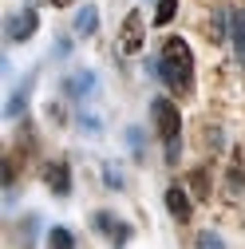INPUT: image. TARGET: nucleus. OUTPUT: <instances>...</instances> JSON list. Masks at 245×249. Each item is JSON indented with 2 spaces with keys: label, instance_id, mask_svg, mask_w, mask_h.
<instances>
[{
  "label": "nucleus",
  "instance_id": "a211bd4d",
  "mask_svg": "<svg viewBox=\"0 0 245 249\" xmlns=\"http://www.w3.org/2000/svg\"><path fill=\"white\" fill-rule=\"evenodd\" d=\"M127 142H131L135 150H142V131H127Z\"/></svg>",
  "mask_w": 245,
  "mask_h": 249
},
{
  "label": "nucleus",
  "instance_id": "4468645a",
  "mask_svg": "<svg viewBox=\"0 0 245 249\" xmlns=\"http://www.w3.org/2000/svg\"><path fill=\"white\" fill-rule=\"evenodd\" d=\"M233 40H237V55L245 59V20H241V16L233 20Z\"/></svg>",
  "mask_w": 245,
  "mask_h": 249
},
{
  "label": "nucleus",
  "instance_id": "0eeeda50",
  "mask_svg": "<svg viewBox=\"0 0 245 249\" xmlns=\"http://www.w3.org/2000/svg\"><path fill=\"white\" fill-rule=\"evenodd\" d=\"M32 83H36V75H28L16 91H12V99H8V107H4V119H20L24 115V107H28V95H32Z\"/></svg>",
  "mask_w": 245,
  "mask_h": 249
},
{
  "label": "nucleus",
  "instance_id": "7ed1b4c3",
  "mask_svg": "<svg viewBox=\"0 0 245 249\" xmlns=\"http://www.w3.org/2000/svg\"><path fill=\"white\" fill-rule=\"evenodd\" d=\"M36 28H40L36 8H24V12L8 16V40H12V44H24V40H32V36H36Z\"/></svg>",
  "mask_w": 245,
  "mask_h": 249
},
{
  "label": "nucleus",
  "instance_id": "9d476101",
  "mask_svg": "<svg viewBox=\"0 0 245 249\" xmlns=\"http://www.w3.org/2000/svg\"><path fill=\"white\" fill-rule=\"evenodd\" d=\"M95 28H99V8H95V4L79 8V16H75V32H79V36H91Z\"/></svg>",
  "mask_w": 245,
  "mask_h": 249
},
{
  "label": "nucleus",
  "instance_id": "2eb2a0df",
  "mask_svg": "<svg viewBox=\"0 0 245 249\" xmlns=\"http://www.w3.org/2000/svg\"><path fill=\"white\" fill-rule=\"evenodd\" d=\"M79 127H83L87 135H99V119H95V115H83V119H79Z\"/></svg>",
  "mask_w": 245,
  "mask_h": 249
},
{
  "label": "nucleus",
  "instance_id": "6e6552de",
  "mask_svg": "<svg viewBox=\"0 0 245 249\" xmlns=\"http://www.w3.org/2000/svg\"><path fill=\"white\" fill-rule=\"evenodd\" d=\"M166 210L178 217V222H190V194L182 186H170L166 190Z\"/></svg>",
  "mask_w": 245,
  "mask_h": 249
},
{
  "label": "nucleus",
  "instance_id": "39448f33",
  "mask_svg": "<svg viewBox=\"0 0 245 249\" xmlns=\"http://www.w3.org/2000/svg\"><path fill=\"white\" fill-rule=\"evenodd\" d=\"M119 48L127 52V55H135V52L142 48V16H139V12H127V20H122V36H119Z\"/></svg>",
  "mask_w": 245,
  "mask_h": 249
},
{
  "label": "nucleus",
  "instance_id": "f257e3e1",
  "mask_svg": "<svg viewBox=\"0 0 245 249\" xmlns=\"http://www.w3.org/2000/svg\"><path fill=\"white\" fill-rule=\"evenodd\" d=\"M158 75L166 79L170 91L186 95L190 83H194V55H190V44L182 36H170L162 44V55H158Z\"/></svg>",
  "mask_w": 245,
  "mask_h": 249
},
{
  "label": "nucleus",
  "instance_id": "9b49d317",
  "mask_svg": "<svg viewBox=\"0 0 245 249\" xmlns=\"http://www.w3.org/2000/svg\"><path fill=\"white\" fill-rule=\"evenodd\" d=\"M48 245H52V249H71V245H75V233L64 230V226H55V230H48Z\"/></svg>",
  "mask_w": 245,
  "mask_h": 249
},
{
  "label": "nucleus",
  "instance_id": "dca6fc26",
  "mask_svg": "<svg viewBox=\"0 0 245 249\" xmlns=\"http://www.w3.org/2000/svg\"><path fill=\"white\" fill-rule=\"evenodd\" d=\"M190 182H194V190H198V198H206V174H202V170H198V174H194V178H190Z\"/></svg>",
  "mask_w": 245,
  "mask_h": 249
},
{
  "label": "nucleus",
  "instance_id": "f3484780",
  "mask_svg": "<svg viewBox=\"0 0 245 249\" xmlns=\"http://www.w3.org/2000/svg\"><path fill=\"white\" fill-rule=\"evenodd\" d=\"M198 245H222L218 233H198Z\"/></svg>",
  "mask_w": 245,
  "mask_h": 249
},
{
  "label": "nucleus",
  "instance_id": "423d86ee",
  "mask_svg": "<svg viewBox=\"0 0 245 249\" xmlns=\"http://www.w3.org/2000/svg\"><path fill=\"white\" fill-rule=\"evenodd\" d=\"M91 226H95L99 233H107L115 245H122V241H127L131 237V226H122V222H115V213H107V210H99L95 217H91Z\"/></svg>",
  "mask_w": 245,
  "mask_h": 249
},
{
  "label": "nucleus",
  "instance_id": "f03ea898",
  "mask_svg": "<svg viewBox=\"0 0 245 249\" xmlns=\"http://www.w3.org/2000/svg\"><path fill=\"white\" fill-rule=\"evenodd\" d=\"M150 115H155V127H158L162 142H174L178 131H182V115H178V107H174L170 99H155V103H150Z\"/></svg>",
  "mask_w": 245,
  "mask_h": 249
},
{
  "label": "nucleus",
  "instance_id": "6ab92c4d",
  "mask_svg": "<svg viewBox=\"0 0 245 249\" xmlns=\"http://www.w3.org/2000/svg\"><path fill=\"white\" fill-rule=\"evenodd\" d=\"M52 4H55V8H68V4H71V0H52Z\"/></svg>",
  "mask_w": 245,
  "mask_h": 249
},
{
  "label": "nucleus",
  "instance_id": "1a4fd4ad",
  "mask_svg": "<svg viewBox=\"0 0 245 249\" xmlns=\"http://www.w3.org/2000/svg\"><path fill=\"white\" fill-rule=\"evenodd\" d=\"M64 91H68L71 99H87L91 91H95V71H75V75L64 83Z\"/></svg>",
  "mask_w": 245,
  "mask_h": 249
},
{
  "label": "nucleus",
  "instance_id": "f8f14e48",
  "mask_svg": "<svg viewBox=\"0 0 245 249\" xmlns=\"http://www.w3.org/2000/svg\"><path fill=\"white\" fill-rule=\"evenodd\" d=\"M174 16H178V0H158V8H155V24L166 28Z\"/></svg>",
  "mask_w": 245,
  "mask_h": 249
},
{
  "label": "nucleus",
  "instance_id": "ddd939ff",
  "mask_svg": "<svg viewBox=\"0 0 245 249\" xmlns=\"http://www.w3.org/2000/svg\"><path fill=\"white\" fill-rule=\"evenodd\" d=\"M103 178H107L111 190H122V174H119V166H115V162H107V166H103Z\"/></svg>",
  "mask_w": 245,
  "mask_h": 249
},
{
  "label": "nucleus",
  "instance_id": "20e7f679",
  "mask_svg": "<svg viewBox=\"0 0 245 249\" xmlns=\"http://www.w3.org/2000/svg\"><path fill=\"white\" fill-rule=\"evenodd\" d=\"M44 186L55 198H68L71 194V166L68 162H48L44 166Z\"/></svg>",
  "mask_w": 245,
  "mask_h": 249
}]
</instances>
